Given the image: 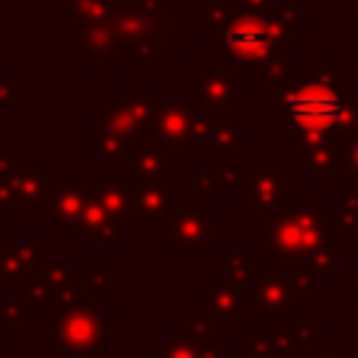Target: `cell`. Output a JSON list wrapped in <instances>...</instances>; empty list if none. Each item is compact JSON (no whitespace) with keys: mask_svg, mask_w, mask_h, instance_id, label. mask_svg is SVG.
Listing matches in <instances>:
<instances>
[{"mask_svg":"<svg viewBox=\"0 0 358 358\" xmlns=\"http://www.w3.org/2000/svg\"><path fill=\"white\" fill-rule=\"evenodd\" d=\"M199 310L213 324L243 327L252 324V285L229 277L227 271H215L207 285L199 288Z\"/></svg>","mask_w":358,"mask_h":358,"instance_id":"9c48e42d","label":"cell"},{"mask_svg":"<svg viewBox=\"0 0 358 358\" xmlns=\"http://www.w3.org/2000/svg\"><path fill=\"white\" fill-rule=\"evenodd\" d=\"M221 112L215 109H201L187 101H165V98H151V117H148V131L145 143L162 145V148H179L187 143H204L210 140V131Z\"/></svg>","mask_w":358,"mask_h":358,"instance_id":"8992f818","label":"cell"},{"mask_svg":"<svg viewBox=\"0 0 358 358\" xmlns=\"http://www.w3.org/2000/svg\"><path fill=\"white\" fill-rule=\"evenodd\" d=\"M92 185H95V193L101 196V201L109 207V213H115L123 224H131V218H134V185L126 182L123 176H98Z\"/></svg>","mask_w":358,"mask_h":358,"instance_id":"44dd1931","label":"cell"},{"mask_svg":"<svg viewBox=\"0 0 358 358\" xmlns=\"http://www.w3.org/2000/svg\"><path fill=\"white\" fill-rule=\"evenodd\" d=\"M50 182H53V171H48V162L42 157H36V159L25 157V165H22V173H20V182H17L8 210H45Z\"/></svg>","mask_w":358,"mask_h":358,"instance_id":"2e32d148","label":"cell"},{"mask_svg":"<svg viewBox=\"0 0 358 358\" xmlns=\"http://www.w3.org/2000/svg\"><path fill=\"white\" fill-rule=\"evenodd\" d=\"M151 92L143 81H126L92 120L84 123V151L90 159H117L145 143Z\"/></svg>","mask_w":358,"mask_h":358,"instance_id":"277c9868","label":"cell"},{"mask_svg":"<svg viewBox=\"0 0 358 358\" xmlns=\"http://www.w3.org/2000/svg\"><path fill=\"white\" fill-rule=\"evenodd\" d=\"M34 308L25 296H0V319L6 324H20V327H28L34 322Z\"/></svg>","mask_w":358,"mask_h":358,"instance_id":"83f0119b","label":"cell"},{"mask_svg":"<svg viewBox=\"0 0 358 358\" xmlns=\"http://www.w3.org/2000/svg\"><path fill=\"white\" fill-rule=\"evenodd\" d=\"M266 246L288 266V277L313 294L338 263V218L324 199H285L263 213Z\"/></svg>","mask_w":358,"mask_h":358,"instance_id":"6da1fadb","label":"cell"},{"mask_svg":"<svg viewBox=\"0 0 358 358\" xmlns=\"http://www.w3.org/2000/svg\"><path fill=\"white\" fill-rule=\"evenodd\" d=\"M257 330L266 336L268 341V352L271 358H288L294 350V324L291 322H255Z\"/></svg>","mask_w":358,"mask_h":358,"instance_id":"603a6c76","label":"cell"},{"mask_svg":"<svg viewBox=\"0 0 358 358\" xmlns=\"http://www.w3.org/2000/svg\"><path fill=\"white\" fill-rule=\"evenodd\" d=\"M336 218H338L341 232H355L358 229V182H350V179L341 182Z\"/></svg>","mask_w":358,"mask_h":358,"instance_id":"484cf974","label":"cell"},{"mask_svg":"<svg viewBox=\"0 0 358 358\" xmlns=\"http://www.w3.org/2000/svg\"><path fill=\"white\" fill-rule=\"evenodd\" d=\"M327 336V327L319 324L310 313L299 310V322L294 324V350H313V341H322Z\"/></svg>","mask_w":358,"mask_h":358,"instance_id":"4316f807","label":"cell"},{"mask_svg":"<svg viewBox=\"0 0 358 358\" xmlns=\"http://www.w3.org/2000/svg\"><path fill=\"white\" fill-rule=\"evenodd\" d=\"M207 145H213V151H221V154H235L238 148L249 145V134H243L235 123L218 117L215 126H213V131H210Z\"/></svg>","mask_w":358,"mask_h":358,"instance_id":"cb8c5ba5","label":"cell"},{"mask_svg":"<svg viewBox=\"0 0 358 358\" xmlns=\"http://www.w3.org/2000/svg\"><path fill=\"white\" fill-rule=\"evenodd\" d=\"M243 199L252 201L260 213H266V210H271V207H277L280 201L288 199L285 173L274 165V159H252L249 162Z\"/></svg>","mask_w":358,"mask_h":358,"instance_id":"9a60e30c","label":"cell"},{"mask_svg":"<svg viewBox=\"0 0 358 358\" xmlns=\"http://www.w3.org/2000/svg\"><path fill=\"white\" fill-rule=\"evenodd\" d=\"M109 319L92 299L45 313V336L56 338L70 358H98L106 350Z\"/></svg>","mask_w":358,"mask_h":358,"instance_id":"5b68a950","label":"cell"},{"mask_svg":"<svg viewBox=\"0 0 358 358\" xmlns=\"http://www.w3.org/2000/svg\"><path fill=\"white\" fill-rule=\"evenodd\" d=\"M338 159H341V179L358 182V129L338 145Z\"/></svg>","mask_w":358,"mask_h":358,"instance_id":"4dcf8cb0","label":"cell"},{"mask_svg":"<svg viewBox=\"0 0 358 358\" xmlns=\"http://www.w3.org/2000/svg\"><path fill=\"white\" fill-rule=\"evenodd\" d=\"M224 260H227V274L249 285V277H252V268H255V257L249 252H227Z\"/></svg>","mask_w":358,"mask_h":358,"instance_id":"d6a6232c","label":"cell"},{"mask_svg":"<svg viewBox=\"0 0 358 358\" xmlns=\"http://www.w3.org/2000/svg\"><path fill=\"white\" fill-rule=\"evenodd\" d=\"M316 358H341V352L338 350H322Z\"/></svg>","mask_w":358,"mask_h":358,"instance_id":"b9f144b4","label":"cell"},{"mask_svg":"<svg viewBox=\"0 0 358 358\" xmlns=\"http://www.w3.org/2000/svg\"><path fill=\"white\" fill-rule=\"evenodd\" d=\"M92 193V185L81 171H56L48 193V215L56 224V232L73 238L78 232V215Z\"/></svg>","mask_w":358,"mask_h":358,"instance_id":"30bf717a","label":"cell"},{"mask_svg":"<svg viewBox=\"0 0 358 358\" xmlns=\"http://www.w3.org/2000/svg\"><path fill=\"white\" fill-rule=\"evenodd\" d=\"M350 255H352V260H358V229L355 232H350Z\"/></svg>","mask_w":358,"mask_h":358,"instance_id":"ab89813d","label":"cell"},{"mask_svg":"<svg viewBox=\"0 0 358 358\" xmlns=\"http://www.w3.org/2000/svg\"><path fill=\"white\" fill-rule=\"evenodd\" d=\"M299 36V6H266V8H243L221 25L224 39V56L241 67H257L268 56L285 53V45H291Z\"/></svg>","mask_w":358,"mask_h":358,"instance_id":"3957f363","label":"cell"},{"mask_svg":"<svg viewBox=\"0 0 358 358\" xmlns=\"http://www.w3.org/2000/svg\"><path fill=\"white\" fill-rule=\"evenodd\" d=\"M22 106V95L20 87L8 78V73L0 67V109H20Z\"/></svg>","mask_w":358,"mask_h":358,"instance_id":"e575fe53","label":"cell"},{"mask_svg":"<svg viewBox=\"0 0 358 358\" xmlns=\"http://www.w3.org/2000/svg\"><path fill=\"white\" fill-rule=\"evenodd\" d=\"M263 106L288 126V157H299L316 143H344L358 129V98L341 95L338 87L310 81L277 84Z\"/></svg>","mask_w":358,"mask_h":358,"instance_id":"7a4b0ae2","label":"cell"},{"mask_svg":"<svg viewBox=\"0 0 358 358\" xmlns=\"http://www.w3.org/2000/svg\"><path fill=\"white\" fill-rule=\"evenodd\" d=\"M210 327H213V322L201 310H190V313H185L182 324L173 327V333L182 336V338H187V341H201V338H210L213 336Z\"/></svg>","mask_w":358,"mask_h":358,"instance_id":"f1b7e54d","label":"cell"},{"mask_svg":"<svg viewBox=\"0 0 358 358\" xmlns=\"http://www.w3.org/2000/svg\"><path fill=\"white\" fill-rule=\"evenodd\" d=\"M221 232L224 224H218L207 207H199L187 196L173 199L171 210L159 221V243L173 255V260H196Z\"/></svg>","mask_w":358,"mask_h":358,"instance_id":"52a82bcc","label":"cell"},{"mask_svg":"<svg viewBox=\"0 0 358 358\" xmlns=\"http://www.w3.org/2000/svg\"><path fill=\"white\" fill-rule=\"evenodd\" d=\"M87 249L92 246H109V249H120L123 243V221L109 213V207L101 201V196L95 193V185H92V193L78 215V232H76Z\"/></svg>","mask_w":358,"mask_h":358,"instance_id":"5bb4252c","label":"cell"},{"mask_svg":"<svg viewBox=\"0 0 358 358\" xmlns=\"http://www.w3.org/2000/svg\"><path fill=\"white\" fill-rule=\"evenodd\" d=\"M145 358H199V352H196V344H193V341H187V338H182V336H176V333H171V338H168L162 347L148 350Z\"/></svg>","mask_w":358,"mask_h":358,"instance_id":"f546056e","label":"cell"},{"mask_svg":"<svg viewBox=\"0 0 358 358\" xmlns=\"http://www.w3.org/2000/svg\"><path fill=\"white\" fill-rule=\"evenodd\" d=\"M235 350L243 352L246 358H271L268 341H266V336L257 330V324H249V336H241V338L235 341Z\"/></svg>","mask_w":358,"mask_h":358,"instance_id":"1f68e13d","label":"cell"},{"mask_svg":"<svg viewBox=\"0 0 358 358\" xmlns=\"http://www.w3.org/2000/svg\"><path fill=\"white\" fill-rule=\"evenodd\" d=\"M22 165H25V157H22L20 145H0V207H6V210L14 199Z\"/></svg>","mask_w":358,"mask_h":358,"instance_id":"7402d4cb","label":"cell"},{"mask_svg":"<svg viewBox=\"0 0 358 358\" xmlns=\"http://www.w3.org/2000/svg\"><path fill=\"white\" fill-rule=\"evenodd\" d=\"M296 159H299L302 173L313 176V182H319V185L341 182L338 143H316V145H308Z\"/></svg>","mask_w":358,"mask_h":358,"instance_id":"ac0fdd59","label":"cell"},{"mask_svg":"<svg viewBox=\"0 0 358 358\" xmlns=\"http://www.w3.org/2000/svg\"><path fill=\"white\" fill-rule=\"evenodd\" d=\"M8 347V324L0 319V352Z\"/></svg>","mask_w":358,"mask_h":358,"instance_id":"f35d334b","label":"cell"},{"mask_svg":"<svg viewBox=\"0 0 358 358\" xmlns=\"http://www.w3.org/2000/svg\"><path fill=\"white\" fill-rule=\"evenodd\" d=\"M90 0H59V25L67 22L73 14H78Z\"/></svg>","mask_w":358,"mask_h":358,"instance_id":"8d00e7d4","label":"cell"},{"mask_svg":"<svg viewBox=\"0 0 358 358\" xmlns=\"http://www.w3.org/2000/svg\"><path fill=\"white\" fill-rule=\"evenodd\" d=\"M73 271H76V268H73L70 260H53V263H45L42 271L25 285V299L31 302V308H34L36 313L56 310L59 291H62V285L70 280Z\"/></svg>","mask_w":358,"mask_h":358,"instance_id":"e0dca14e","label":"cell"},{"mask_svg":"<svg viewBox=\"0 0 358 358\" xmlns=\"http://www.w3.org/2000/svg\"><path fill=\"white\" fill-rule=\"evenodd\" d=\"M243 185H246V173L238 168V157L213 151V165L207 171V193L215 199L243 196Z\"/></svg>","mask_w":358,"mask_h":358,"instance_id":"ffe728a7","label":"cell"},{"mask_svg":"<svg viewBox=\"0 0 358 358\" xmlns=\"http://www.w3.org/2000/svg\"><path fill=\"white\" fill-rule=\"evenodd\" d=\"M350 294H352V299H358V277H355V282H352V291H350Z\"/></svg>","mask_w":358,"mask_h":358,"instance_id":"7bdbcfd3","label":"cell"},{"mask_svg":"<svg viewBox=\"0 0 358 358\" xmlns=\"http://www.w3.org/2000/svg\"><path fill=\"white\" fill-rule=\"evenodd\" d=\"M171 148L162 145H134L117 159L98 162V176H123L126 182H168L171 185Z\"/></svg>","mask_w":358,"mask_h":358,"instance_id":"7c38bea8","label":"cell"},{"mask_svg":"<svg viewBox=\"0 0 358 358\" xmlns=\"http://www.w3.org/2000/svg\"><path fill=\"white\" fill-rule=\"evenodd\" d=\"M48 252V238L34 235V238H20L8 235L6 246H0V288H14V285H28L42 266Z\"/></svg>","mask_w":358,"mask_h":358,"instance_id":"4fadbf2b","label":"cell"},{"mask_svg":"<svg viewBox=\"0 0 358 358\" xmlns=\"http://www.w3.org/2000/svg\"><path fill=\"white\" fill-rule=\"evenodd\" d=\"M84 277V296L101 302L109 296V263L106 260H87L81 268Z\"/></svg>","mask_w":358,"mask_h":358,"instance_id":"d4e9b609","label":"cell"},{"mask_svg":"<svg viewBox=\"0 0 358 358\" xmlns=\"http://www.w3.org/2000/svg\"><path fill=\"white\" fill-rule=\"evenodd\" d=\"M207 190V173H199V171H190L187 173V199H199V193Z\"/></svg>","mask_w":358,"mask_h":358,"instance_id":"d590c367","label":"cell"},{"mask_svg":"<svg viewBox=\"0 0 358 358\" xmlns=\"http://www.w3.org/2000/svg\"><path fill=\"white\" fill-rule=\"evenodd\" d=\"M173 204V193L168 182H137L134 185V218L137 224L162 221Z\"/></svg>","mask_w":358,"mask_h":358,"instance_id":"d6986e66","label":"cell"},{"mask_svg":"<svg viewBox=\"0 0 358 358\" xmlns=\"http://www.w3.org/2000/svg\"><path fill=\"white\" fill-rule=\"evenodd\" d=\"M0 238H8V210L0 207Z\"/></svg>","mask_w":358,"mask_h":358,"instance_id":"74e56055","label":"cell"},{"mask_svg":"<svg viewBox=\"0 0 358 358\" xmlns=\"http://www.w3.org/2000/svg\"><path fill=\"white\" fill-rule=\"evenodd\" d=\"M310 78H316V81H322V84L338 87V59H333V56H319V59H313V76H310Z\"/></svg>","mask_w":358,"mask_h":358,"instance_id":"836d02e7","label":"cell"},{"mask_svg":"<svg viewBox=\"0 0 358 358\" xmlns=\"http://www.w3.org/2000/svg\"><path fill=\"white\" fill-rule=\"evenodd\" d=\"M243 95H249V84L238 78L232 67H221V59H213V67L201 70L196 81H187L185 101L201 109H232Z\"/></svg>","mask_w":358,"mask_h":358,"instance_id":"8fae6325","label":"cell"},{"mask_svg":"<svg viewBox=\"0 0 358 358\" xmlns=\"http://www.w3.org/2000/svg\"><path fill=\"white\" fill-rule=\"evenodd\" d=\"M252 305L260 322H291V313L302 310V302L310 296L288 274L277 271L274 260H255L252 277Z\"/></svg>","mask_w":358,"mask_h":358,"instance_id":"ba28073f","label":"cell"},{"mask_svg":"<svg viewBox=\"0 0 358 358\" xmlns=\"http://www.w3.org/2000/svg\"><path fill=\"white\" fill-rule=\"evenodd\" d=\"M350 50H352V56H358V20L352 22V48Z\"/></svg>","mask_w":358,"mask_h":358,"instance_id":"60d3db41","label":"cell"}]
</instances>
